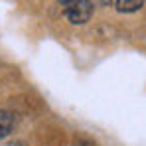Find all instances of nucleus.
<instances>
[{
    "label": "nucleus",
    "instance_id": "obj_1",
    "mask_svg": "<svg viewBox=\"0 0 146 146\" xmlns=\"http://www.w3.org/2000/svg\"><path fill=\"white\" fill-rule=\"evenodd\" d=\"M93 10H95V4L91 0H77L75 4L67 6L65 16H67V20L71 24H85V22L91 20Z\"/></svg>",
    "mask_w": 146,
    "mask_h": 146
},
{
    "label": "nucleus",
    "instance_id": "obj_4",
    "mask_svg": "<svg viewBox=\"0 0 146 146\" xmlns=\"http://www.w3.org/2000/svg\"><path fill=\"white\" fill-rule=\"evenodd\" d=\"M57 2H59L61 6H71V4H75V2H77V0H57Z\"/></svg>",
    "mask_w": 146,
    "mask_h": 146
},
{
    "label": "nucleus",
    "instance_id": "obj_2",
    "mask_svg": "<svg viewBox=\"0 0 146 146\" xmlns=\"http://www.w3.org/2000/svg\"><path fill=\"white\" fill-rule=\"evenodd\" d=\"M14 115L10 113V111H4V109H0V142L12 132V128H14Z\"/></svg>",
    "mask_w": 146,
    "mask_h": 146
},
{
    "label": "nucleus",
    "instance_id": "obj_5",
    "mask_svg": "<svg viewBox=\"0 0 146 146\" xmlns=\"http://www.w3.org/2000/svg\"><path fill=\"white\" fill-rule=\"evenodd\" d=\"M99 2H109V4H111V0H99Z\"/></svg>",
    "mask_w": 146,
    "mask_h": 146
},
{
    "label": "nucleus",
    "instance_id": "obj_3",
    "mask_svg": "<svg viewBox=\"0 0 146 146\" xmlns=\"http://www.w3.org/2000/svg\"><path fill=\"white\" fill-rule=\"evenodd\" d=\"M115 6L119 12L124 14H130V12H136L144 6V0H115Z\"/></svg>",
    "mask_w": 146,
    "mask_h": 146
}]
</instances>
